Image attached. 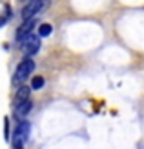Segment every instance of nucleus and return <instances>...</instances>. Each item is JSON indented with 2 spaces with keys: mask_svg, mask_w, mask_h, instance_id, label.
Masks as SVG:
<instances>
[{
  "mask_svg": "<svg viewBox=\"0 0 144 149\" xmlns=\"http://www.w3.org/2000/svg\"><path fill=\"white\" fill-rule=\"evenodd\" d=\"M35 71V62L31 58H24L20 64L17 71H15V82H24L27 77H31V73Z\"/></svg>",
  "mask_w": 144,
  "mask_h": 149,
  "instance_id": "obj_1",
  "label": "nucleus"
},
{
  "mask_svg": "<svg viewBox=\"0 0 144 149\" xmlns=\"http://www.w3.org/2000/svg\"><path fill=\"white\" fill-rule=\"evenodd\" d=\"M37 26V20L35 18H27V20H24L22 22V26L17 29V40H20V42H24L29 35L33 33V27Z\"/></svg>",
  "mask_w": 144,
  "mask_h": 149,
  "instance_id": "obj_5",
  "label": "nucleus"
},
{
  "mask_svg": "<svg viewBox=\"0 0 144 149\" xmlns=\"http://www.w3.org/2000/svg\"><path fill=\"white\" fill-rule=\"evenodd\" d=\"M6 24V17H0V26H4Z\"/></svg>",
  "mask_w": 144,
  "mask_h": 149,
  "instance_id": "obj_10",
  "label": "nucleus"
},
{
  "mask_svg": "<svg viewBox=\"0 0 144 149\" xmlns=\"http://www.w3.org/2000/svg\"><path fill=\"white\" fill-rule=\"evenodd\" d=\"M31 107H33V102L31 100H26V102H22V104H17V106H15V115L26 116L29 111H31Z\"/></svg>",
  "mask_w": 144,
  "mask_h": 149,
  "instance_id": "obj_6",
  "label": "nucleus"
},
{
  "mask_svg": "<svg viewBox=\"0 0 144 149\" xmlns=\"http://www.w3.org/2000/svg\"><path fill=\"white\" fill-rule=\"evenodd\" d=\"M29 133H31V125L27 120H20L17 129H15V144H24L29 138Z\"/></svg>",
  "mask_w": 144,
  "mask_h": 149,
  "instance_id": "obj_4",
  "label": "nucleus"
},
{
  "mask_svg": "<svg viewBox=\"0 0 144 149\" xmlns=\"http://www.w3.org/2000/svg\"><path fill=\"white\" fill-rule=\"evenodd\" d=\"M22 51H24L27 56L37 55L40 51V36L35 35V33H31L24 42H22Z\"/></svg>",
  "mask_w": 144,
  "mask_h": 149,
  "instance_id": "obj_3",
  "label": "nucleus"
},
{
  "mask_svg": "<svg viewBox=\"0 0 144 149\" xmlns=\"http://www.w3.org/2000/svg\"><path fill=\"white\" fill-rule=\"evenodd\" d=\"M26 100H29V87H26V86H22L18 91H17V98H15V106L17 104H22V102H26Z\"/></svg>",
  "mask_w": 144,
  "mask_h": 149,
  "instance_id": "obj_7",
  "label": "nucleus"
},
{
  "mask_svg": "<svg viewBox=\"0 0 144 149\" xmlns=\"http://www.w3.org/2000/svg\"><path fill=\"white\" fill-rule=\"evenodd\" d=\"M48 4H49L48 0H29L27 6H24V9H22V17H24V20L33 18L35 15L39 13V11H42Z\"/></svg>",
  "mask_w": 144,
  "mask_h": 149,
  "instance_id": "obj_2",
  "label": "nucleus"
},
{
  "mask_svg": "<svg viewBox=\"0 0 144 149\" xmlns=\"http://www.w3.org/2000/svg\"><path fill=\"white\" fill-rule=\"evenodd\" d=\"M51 31H53L51 24H40V27H39V36H49Z\"/></svg>",
  "mask_w": 144,
  "mask_h": 149,
  "instance_id": "obj_8",
  "label": "nucleus"
},
{
  "mask_svg": "<svg viewBox=\"0 0 144 149\" xmlns=\"http://www.w3.org/2000/svg\"><path fill=\"white\" fill-rule=\"evenodd\" d=\"M31 87H33V89H42V87H44V78H42V77H35V78L31 80Z\"/></svg>",
  "mask_w": 144,
  "mask_h": 149,
  "instance_id": "obj_9",
  "label": "nucleus"
}]
</instances>
